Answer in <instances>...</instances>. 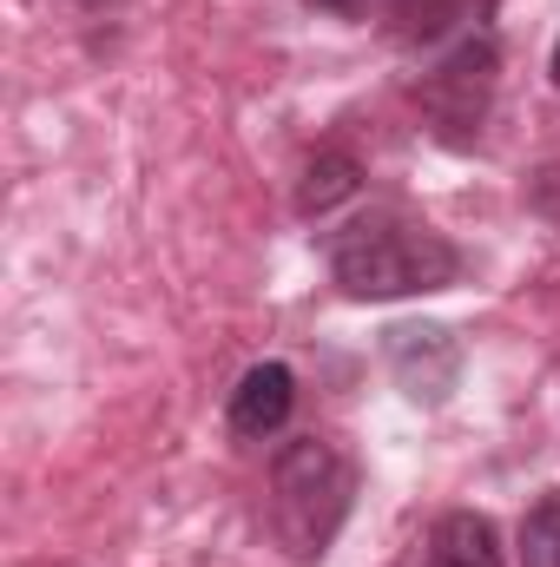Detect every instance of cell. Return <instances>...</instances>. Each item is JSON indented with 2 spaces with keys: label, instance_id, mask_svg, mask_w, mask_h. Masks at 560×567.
Here are the masks:
<instances>
[{
  "label": "cell",
  "instance_id": "obj_7",
  "mask_svg": "<svg viewBox=\"0 0 560 567\" xmlns=\"http://www.w3.org/2000/svg\"><path fill=\"white\" fill-rule=\"evenodd\" d=\"M428 567H508L501 561V535H495V522L475 515V508L442 515L435 535H428Z\"/></svg>",
  "mask_w": 560,
  "mask_h": 567
},
{
  "label": "cell",
  "instance_id": "obj_4",
  "mask_svg": "<svg viewBox=\"0 0 560 567\" xmlns=\"http://www.w3.org/2000/svg\"><path fill=\"white\" fill-rule=\"evenodd\" d=\"M390 363H396V377L416 403H442L462 377V350L442 323H396L390 330Z\"/></svg>",
  "mask_w": 560,
  "mask_h": 567
},
{
  "label": "cell",
  "instance_id": "obj_5",
  "mask_svg": "<svg viewBox=\"0 0 560 567\" xmlns=\"http://www.w3.org/2000/svg\"><path fill=\"white\" fill-rule=\"evenodd\" d=\"M488 13L495 0H396L383 20H390V40L409 47V53H442L468 33H488Z\"/></svg>",
  "mask_w": 560,
  "mask_h": 567
},
{
  "label": "cell",
  "instance_id": "obj_6",
  "mask_svg": "<svg viewBox=\"0 0 560 567\" xmlns=\"http://www.w3.org/2000/svg\"><path fill=\"white\" fill-rule=\"evenodd\" d=\"M290 410H297V377H290L283 363H258V370H245V383L231 390V435H245V442L278 435V429L290 423Z\"/></svg>",
  "mask_w": 560,
  "mask_h": 567
},
{
  "label": "cell",
  "instance_id": "obj_2",
  "mask_svg": "<svg viewBox=\"0 0 560 567\" xmlns=\"http://www.w3.org/2000/svg\"><path fill=\"white\" fill-rule=\"evenodd\" d=\"M350 495H356V468L336 442L323 435L283 442L278 468H271V528L290 548V561H323V548L336 542L350 515Z\"/></svg>",
  "mask_w": 560,
  "mask_h": 567
},
{
  "label": "cell",
  "instance_id": "obj_1",
  "mask_svg": "<svg viewBox=\"0 0 560 567\" xmlns=\"http://www.w3.org/2000/svg\"><path fill=\"white\" fill-rule=\"evenodd\" d=\"M330 278L370 303L422 297V290H448L462 278V251L428 225H409L396 212H370L330 238Z\"/></svg>",
  "mask_w": 560,
  "mask_h": 567
},
{
  "label": "cell",
  "instance_id": "obj_9",
  "mask_svg": "<svg viewBox=\"0 0 560 567\" xmlns=\"http://www.w3.org/2000/svg\"><path fill=\"white\" fill-rule=\"evenodd\" d=\"M521 567H560V495H541L521 515Z\"/></svg>",
  "mask_w": 560,
  "mask_h": 567
},
{
  "label": "cell",
  "instance_id": "obj_12",
  "mask_svg": "<svg viewBox=\"0 0 560 567\" xmlns=\"http://www.w3.org/2000/svg\"><path fill=\"white\" fill-rule=\"evenodd\" d=\"M80 7H106V0H80Z\"/></svg>",
  "mask_w": 560,
  "mask_h": 567
},
{
  "label": "cell",
  "instance_id": "obj_11",
  "mask_svg": "<svg viewBox=\"0 0 560 567\" xmlns=\"http://www.w3.org/2000/svg\"><path fill=\"white\" fill-rule=\"evenodd\" d=\"M554 86H560V40H554Z\"/></svg>",
  "mask_w": 560,
  "mask_h": 567
},
{
  "label": "cell",
  "instance_id": "obj_8",
  "mask_svg": "<svg viewBox=\"0 0 560 567\" xmlns=\"http://www.w3.org/2000/svg\"><path fill=\"white\" fill-rule=\"evenodd\" d=\"M363 192V165L350 158V152H336V145H323L310 165H303V185H297V212L303 218H330L343 198H356Z\"/></svg>",
  "mask_w": 560,
  "mask_h": 567
},
{
  "label": "cell",
  "instance_id": "obj_10",
  "mask_svg": "<svg viewBox=\"0 0 560 567\" xmlns=\"http://www.w3.org/2000/svg\"><path fill=\"white\" fill-rule=\"evenodd\" d=\"M310 7H323V13H343V20H370V13H390L396 0H310Z\"/></svg>",
  "mask_w": 560,
  "mask_h": 567
},
{
  "label": "cell",
  "instance_id": "obj_3",
  "mask_svg": "<svg viewBox=\"0 0 560 567\" xmlns=\"http://www.w3.org/2000/svg\"><path fill=\"white\" fill-rule=\"evenodd\" d=\"M495 80H501V47H495V33H468V40L442 47L416 80L422 120H428L442 140L468 145L481 133L488 106H495Z\"/></svg>",
  "mask_w": 560,
  "mask_h": 567
}]
</instances>
